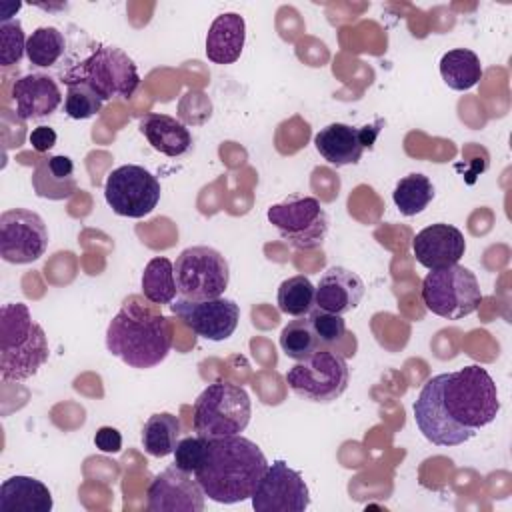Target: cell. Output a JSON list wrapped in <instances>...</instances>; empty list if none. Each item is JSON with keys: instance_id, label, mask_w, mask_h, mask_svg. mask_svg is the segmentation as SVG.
I'll list each match as a JSON object with an SVG mask.
<instances>
[{"instance_id": "15", "label": "cell", "mask_w": 512, "mask_h": 512, "mask_svg": "<svg viewBox=\"0 0 512 512\" xmlns=\"http://www.w3.org/2000/svg\"><path fill=\"white\" fill-rule=\"evenodd\" d=\"M146 496L150 512H202L206 494L196 476L172 464L154 476Z\"/></svg>"}, {"instance_id": "36", "label": "cell", "mask_w": 512, "mask_h": 512, "mask_svg": "<svg viewBox=\"0 0 512 512\" xmlns=\"http://www.w3.org/2000/svg\"><path fill=\"white\" fill-rule=\"evenodd\" d=\"M56 132H54V128H50V126H36L32 132H30V136H28V142L32 144V148L36 150V152H48L54 144H56Z\"/></svg>"}, {"instance_id": "34", "label": "cell", "mask_w": 512, "mask_h": 512, "mask_svg": "<svg viewBox=\"0 0 512 512\" xmlns=\"http://www.w3.org/2000/svg\"><path fill=\"white\" fill-rule=\"evenodd\" d=\"M310 324H312L322 346H332V344L340 342L342 336L346 334V322H344L342 314H332V312L316 308L310 312Z\"/></svg>"}, {"instance_id": "13", "label": "cell", "mask_w": 512, "mask_h": 512, "mask_svg": "<svg viewBox=\"0 0 512 512\" xmlns=\"http://www.w3.org/2000/svg\"><path fill=\"white\" fill-rule=\"evenodd\" d=\"M250 502L256 512H304L310 506V492L298 470L274 460L258 480Z\"/></svg>"}, {"instance_id": "31", "label": "cell", "mask_w": 512, "mask_h": 512, "mask_svg": "<svg viewBox=\"0 0 512 512\" xmlns=\"http://www.w3.org/2000/svg\"><path fill=\"white\" fill-rule=\"evenodd\" d=\"M102 98L84 82H66L64 112L74 120L92 118L102 108Z\"/></svg>"}, {"instance_id": "35", "label": "cell", "mask_w": 512, "mask_h": 512, "mask_svg": "<svg viewBox=\"0 0 512 512\" xmlns=\"http://www.w3.org/2000/svg\"><path fill=\"white\" fill-rule=\"evenodd\" d=\"M94 444L100 452L116 454L122 450V434L112 426H100L94 434Z\"/></svg>"}, {"instance_id": "1", "label": "cell", "mask_w": 512, "mask_h": 512, "mask_svg": "<svg viewBox=\"0 0 512 512\" xmlns=\"http://www.w3.org/2000/svg\"><path fill=\"white\" fill-rule=\"evenodd\" d=\"M414 420L422 436L436 446H460L496 420L498 388L478 364L428 378L414 400Z\"/></svg>"}, {"instance_id": "25", "label": "cell", "mask_w": 512, "mask_h": 512, "mask_svg": "<svg viewBox=\"0 0 512 512\" xmlns=\"http://www.w3.org/2000/svg\"><path fill=\"white\" fill-rule=\"evenodd\" d=\"M182 424L180 418L170 412L152 414L142 426V446L154 458H164L174 454V448L180 440Z\"/></svg>"}, {"instance_id": "26", "label": "cell", "mask_w": 512, "mask_h": 512, "mask_svg": "<svg viewBox=\"0 0 512 512\" xmlns=\"http://www.w3.org/2000/svg\"><path fill=\"white\" fill-rule=\"evenodd\" d=\"M142 294L148 302L158 306L170 304L176 298L178 290L174 280V264L168 258L156 256L144 266Z\"/></svg>"}, {"instance_id": "19", "label": "cell", "mask_w": 512, "mask_h": 512, "mask_svg": "<svg viewBox=\"0 0 512 512\" xmlns=\"http://www.w3.org/2000/svg\"><path fill=\"white\" fill-rule=\"evenodd\" d=\"M246 40V22L238 12L214 18L206 34V58L214 64H232L240 58Z\"/></svg>"}, {"instance_id": "8", "label": "cell", "mask_w": 512, "mask_h": 512, "mask_svg": "<svg viewBox=\"0 0 512 512\" xmlns=\"http://www.w3.org/2000/svg\"><path fill=\"white\" fill-rule=\"evenodd\" d=\"M268 222L296 250H316L324 244L330 220L320 200L304 194H290L266 212Z\"/></svg>"}, {"instance_id": "5", "label": "cell", "mask_w": 512, "mask_h": 512, "mask_svg": "<svg viewBox=\"0 0 512 512\" xmlns=\"http://www.w3.org/2000/svg\"><path fill=\"white\" fill-rule=\"evenodd\" d=\"M252 404L248 392L232 382L208 384L194 402L192 426L208 440L242 434L250 422Z\"/></svg>"}, {"instance_id": "37", "label": "cell", "mask_w": 512, "mask_h": 512, "mask_svg": "<svg viewBox=\"0 0 512 512\" xmlns=\"http://www.w3.org/2000/svg\"><path fill=\"white\" fill-rule=\"evenodd\" d=\"M382 126H384V120H382V118H378L374 124H366V126L358 128V130H360V140H362L364 150L374 146V142H376V138H378V134H380V128H382Z\"/></svg>"}, {"instance_id": "27", "label": "cell", "mask_w": 512, "mask_h": 512, "mask_svg": "<svg viewBox=\"0 0 512 512\" xmlns=\"http://www.w3.org/2000/svg\"><path fill=\"white\" fill-rule=\"evenodd\" d=\"M432 198H434V184L430 182L428 176L420 172H412L402 180H398L392 192V200L400 210V214L404 216L420 214L422 210L428 208Z\"/></svg>"}, {"instance_id": "12", "label": "cell", "mask_w": 512, "mask_h": 512, "mask_svg": "<svg viewBox=\"0 0 512 512\" xmlns=\"http://www.w3.org/2000/svg\"><path fill=\"white\" fill-rule=\"evenodd\" d=\"M48 228L40 214L28 208H10L0 214V256L10 264H30L44 256Z\"/></svg>"}, {"instance_id": "23", "label": "cell", "mask_w": 512, "mask_h": 512, "mask_svg": "<svg viewBox=\"0 0 512 512\" xmlns=\"http://www.w3.org/2000/svg\"><path fill=\"white\" fill-rule=\"evenodd\" d=\"M48 486L32 476H10L0 486V512H50Z\"/></svg>"}, {"instance_id": "32", "label": "cell", "mask_w": 512, "mask_h": 512, "mask_svg": "<svg viewBox=\"0 0 512 512\" xmlns=\"http://www.w3.org/2000/svg\"><path fill=\"white\" fill-rule=\"evenodd\" d=\"M26 36L20 20L0 22V64L12 66L26 54Z\"/></svg>"}, {"instance_id": "2", "label": "cell", "mask_w": 512, "mask_h": 512, "mask_svg": "<svg viewBox=\"0 0 512 512\" xmlns=\"http://www.w3.org/2000/svg\"><path fill=\"white\" fill-rule=\"evenodd\" d=\"M172 336V320L158 310V304H146L140 296H130L108 322L106 350L126 366L146 370L168 356Z\"/></svg>"}, {"instance_id": "16", "label": "cell", "mask_w": 512, "mask_h": 512, "mask_svg": "<svg viewBox=\"0 0 512 512\" xmlns=\"http://www.w3.org/2000/svg\"><path fill=\"white\" fill-rule=\"evenodd\" d=\"M412 252L418 264L428 270H438L458 264L466 252V240L456 226L438 222L422 228L414 236Z\"/></svg>"}, {"instance_id": "21", "label": "cell", "mask_w": 512, "mask_h": 512, "mask_svg": "<svg viewBox=\"0 0 512 512\" xmlns=\"http://www.w3.org/2000/svg\"><path fill=\"white\" fill-rule=\"evenodd\" d=\"M314 146L318 154L332 166L358 164L364 154L360 130L342 122H332L324 126L314 136Z\"/></svg>"}, {"instance_id": "29", "label": "cell", "mask_w": 512, "mask_h": 512, "mask_svg": "<svg viewBox=\"0 0 512 512\" xmlns=\"http://www.w3.org/2000/svg\"><path fill=\"white\" fill-rule=\"evenodd\" d=\"M314 292H316V286L310 282L308 276H302V274L290 276L278 286V294H276L278 310L294 318L306 316L314 308Z\"/></svg>"}, {"instance_id": "33", "label": "cell", "mask_w": 512, "mask_h": 512, "mask_svg": "<svg viewBox=\"0 0 512 512\" xmlns=\"http://www.w3.org/2000/svg\"><path fill=\"white\" fill-rule=\"evenodd\" d=\"M206 448H208V438L204 436L196 434V436L180 438L174 448V464L184 472L194 474L204 462Z\"/></svg>"}, {"instance_id": "30", "label": "cell", "mask_w": 512, "mask_h": 512, "mask_svg": "<svg viewBox=\"0 0 512 512\" xmlns=\"http://www.w3.org/2000/svg\"><path fill=\"white\" fill-rule=\"evenodd\" d=\"M278 344L282 348V352L292 358V360H304L308 356H312L316 350H320V340L310 324V318L300 316L296 320H290L278 338Z\"/></svg>"}, {"instance_id": "6", "label": "cell", "mask_w": 512, "mask_h": 512, "mask_svg": "<svg viewBox=\"0 0 512 512\" xmlns=\"http://www.w3.org/2000/svg\"><path fill=\"white\" fill-rule=\"evenodd\" d=\"M66 82L88 84L102 100H128L140 86L134 60L116 46H98L90 56L62 72Z\"/></svg>"}, {"instance_id": "11", "label": "cell", "mask_w": 512, "mask_h": 512, "mask_svg": "<svg viewBox=\"0 0 512 512\" xmlns=\"http://www.w3.org/2000/svg\"><path fill=\"white\" fill-rule=\"evenodd\" d=\"M160 182L138 164L114 168L104 182V198L114 214L126 218H144L160 202Z\"/></svg>"}, {"instance_id": "3", "label": "cell", "mask_w": 512, "mask_h": 512, "mask_svg": "<svg viewBox=\"0 0 512 512\" xmlns=\"http://www.w3.org/2000/svg\"><path fill=\"white\" fill-rule=\"evenodd\" d=\"M268 460L256 442L242 434L208 440L202 466L194 472L204 494L218 504H236L252 496Z\"/></svg>"}, {"instance_id": "14", "label": "cell", "mask_w": 512, "mask_h": 512, "mask_svg": "<svg viewBox=\"0 0 512 512\" xmlns=\"http://www.w3.org/2000/svg\"><path fill=\"white\" fill-rule=\"evenodd\" d=\"M170 310L194 334L212 342L230 338L240 320V306L234 300L222 296L212 300L174 298L170 302Z\"/></svg>"}, {"instance_id": "28", "label": "cell", "mask_w": 512, "mask_h": 512, "mask_svg": "<svg viewBox=\"0 0 512 512\" xmlns=\"http://www.w3.org/2000/svg\"><path fill=\"white\" fill-rule=\"evenodd\" d=\"M66 52V38L54 26L36 28L26 40V56L38 68L54 66Z\"/></svg>"}, {"instance_id": "24", "label": "cell", "mask_w": 512, "mask_h": 512, "mask_svg": "<svg viewBox=\"0 0 512 512\" xmlns=\"http://www.w3.org/2000/svg\"><path fill=\"white\" fill-rule=\"evenodd\" d=\"M440 76L446 86L456 92L470 90L482 78V64L478 54L468 48L448 50L440 58Z\"/></svg>"}, {"instance_id": "17", "label": "cell", "mask_w": 512, "mask_h": 512, "mask_svg": "<svg viewBox=\"0 0 512 512\" xmlns=\"http://www.w3.org/2000/svg\"><path fill=\"white\" fill-rule=\"evenodd\" d=\"M12 98L20 120H38L56 112L62 102V92L50 74L30 72L14 82Z\"/></svg>"}, {"instance_id": "10", "label": "cell", "mask_w": 512, "mask_h": 512, "mask_svg": "<svg viewBox=\"0 0 512 512\" xmlns=\"http://www.w3.org/2000/svg\"><path fill=\"white\" fill-rule=\"evenodd\" d=\"M174 280L180 298H220L230 282L228 260L212 246H190L176 256Z\"/></svg>"}, {"instance_id": "9", "label": "cell", "mask_w": 512, "mask_h": 512, "mask_svg": "<svg viewBox=\"0 0 512 512\" xmlns=\"http://www.w3.org/2000/svg\"><path fill=\"white\" fill-rule=\"evenodd\" d=\"M350 370L346 360L334 350H316L312 356L298 360L288 372L286 382L290 390L316 404L334 402L348 388Z\"/></svg>"}, {"instance_id": "22", "label": "cell", "mask_w": 512, "mask_h": 512, "mask_svg": "<svg viewBox=\"0 0 512 512\" xmlns=\"http://www.w3.org/2000/svg\"><path fill=\"white\" fill-rule=\"evenodd\" d=\"M32 188L40 198H48V200L70 198L78 188L74 178L72 158L62 154L40 158L32 172Z\"/></svg>"}, {"instance_id": "4", "label": "cell", "mask_w": 512, "mask_h": 512, "mask_svg": "<svg viewBox=\"0 0 512 512\" xmlns=\"http://www.w3.org/2000/svg\"><path fill=\"white\" fill-rule=\"evenodd\" d=\"M48 340L24 302L0 308V376L22 382L32 378L48 360Z\"/></svg>"}, {"instance_id": "20", "label": "cell", "mask_w": 512, "mask_h": 512, "mask_svg": "<svg viewBox=\"0 0 512 512\" xmlns=\"http://www.w3.org/2000/svg\"><path fill=\"white\" fill-rule=\"evenodd\" d=\"M138 128L154 150H158L170 158L184 156L192 148L190 130L180 120H176L168 114L150 112L140 118Z\"/></svg>"}, {"instance_id": "18", "label": "cell", "mask_w": 512, "mask_h": 512, "mask_svg": "<svg viewBox=\"0 0 512 512\" xmlns=\"http://www.w3.org/2000/svg\"><path fill=\"white\" fill-rule=\"evenodd\" d=\"M364 292V280L356 272L344 266H330L320 276L314 292V306L332 314H346L362 302Z\"/></svg>"}, {"instance_id": "7", "label": "cell", "mask_w": 512, "mask_h": 512, "mask_svg": "<svg viewBox=\"0 0 512 512\" xmlns=\"http://www.w3.org/2000/svg\"><path fill=\"white\" fill-rule=\"evenodd\" d=\"M424 306L446 320H460L478 310L480 284L472 270L460 264L430 270L422 280Z\"/></svg>"}]
</instances>
